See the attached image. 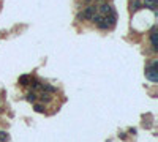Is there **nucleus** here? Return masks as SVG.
I'll use <instances>...</instances> for the list:
<instances>
[{
	"instance_id": "nucleus-1",
	"label": "nucleus",
	"mask_w": 158,
	"mask_h": 142,
	"mask_svg": "<svg viewBox=\"0 0 158 142\" xmlns=\"http://www.w3.org/2000/svg\"><path fill=\"white\" fill-rule=\"evenodd\" d=\"M145 79L150 82H158V62L153 60L145 66Z\"/></svg>"
},
{
	"instance_id": "nucleus-16",
	"label": "nucleus",
	"mask_w": 158,
	"mask_h": 142,
	"mask_svg": "<svg viewBox=\"0 0 158 142\" xmlns=\"http://www.w3.org/2000/svg\"><path fill=\"white\" fill-rule=\"evenodd\" d=\"M128 133H130V134H133V136H134V134H136L137 131H136V128H130V129H128Z\"/></svg>"
},
{
	"instance_id": "nucleus-8",
	"label": "nucleus",
	"mask_w": 158,
	"mask_h": 142,
	"mask_svg": "<svg viewBox=\"0 0 158 142\" xmlns=\"http://www.w3.org/2000/svg\"><path fill=\"white\" fill-rule=\"evenodd\" d=\"M25 100H27L29 103H32V104H33V103H37L38 101V95H37V92H27V95H25Z\"/></svg>"
},
{
	"instance_id": "nucleus-10",
	"label": "nucleus",
	"mask_w": 158,
	"mask_h": 142,
	"mask_svg": "<svg viewBox=\"0 0 158 142\" xmlns=\"http://www.w3.org/2000/svg\"><path fill=\"white\" fill-rule=\"evenodd\" d=\"M29 82H30V76L24 74V76H21V78H19V85H21V87H27Z\"/></svg>"
},
{
	"instance_id": "nucleus-6",
	"label": "nucleus",
	"mask_w": 158,
	"mask_h": 142,
	"mask_svg": "<svg viewBox=\"0 0 158 142\" xmlns=\"http://www.w3.org/2000/svg\"><path fill=\"white\" fill-rule=\"evenodd\" d=\"M41 90H43V92H48V93H51V95L57 93V87L48 84V82H41Z\"/></svg>"
},
{
	"instance_id": "nucleus-3",
	"label": "nucleus",
	"mask_w": 158,
	"mask_h": 142,
	"mask_svg": "<svg viewBox=\"0 0 158 142\" xmlns=\"http://www.w3.org/2000/svg\"><path fill=\"white\" fill-rule=\"evenodd\" d=\"M82 14H84V21H90L93 16L96 14V5L95 3H90V5H86V8L82 10Z\"/></svg>"
},
{
	"instance_id": "nucleus-14",
	"label": "nucleus",
	"mask_w": 158,
	"mask_h": 142,
	"mask_svg": "<svg viewBox=\"0 0 158 142\" xmlns=\"http://www.w3.org/2000/svg\"><path fill=\"white\" fill-rule=\"evenodd\" d=\"M119 137H120V139H123V141H127V139H128V136H127V133H125V131H120V133H119Z\"/></svg>"
},
{
	"instance_id": "nucleus-2",
	"label": "nucleus",
	"mask_w": 158,
	"mask_h": 142,
	"mask_svg": "<svg viewBox=\"0 0 158 142\" xmlns=\"http://www.w3.org/2000/svg\"><path fill=\"white\" fill-rule=\"evenodd\" d=\"M114 11L112 5L108 3V2H100V3L96 5V13L101 14V16H108V14H111Z\"/></svg>"
},
{
	"instance_id": "nucleus-13",
	"label": "nucleus",
	"mask_w": 158,
	"mask_h": 142,
	"mask_svg": "<svg viewBox=\"0 0 158 142\" xmlns=\"http://www.w3.org/2000/svg\"><path fill=\"white\" fill-rule=\"evenodd\" d=\"M10 141V136L7 131H0V142H8Z\"/></svg>"
},
{
	"instance_id": "nucleus-15",
	"label": "nucleus",
	"mask_w": 158,
	"mask_h": 142,
	"mask_svg": "<svg viewBox=\"0 0 158 142\" xmlns=\"http://www.w3.org/2000/svg\"><path fill=\"white\" fill-rule=\"evenodd\" d=\"M76 19H78V21H84V14H82V11H78V14H76Z\"/></svg>"
},
{
	"instance_id": "nucleus-4",
	"label": "nucleus",
	"mask_w": 158,
	"mask_h": 142,
	"mask_svg": "<svg viewBox=\"0 0 158 142\" xmlns=\"http://www.w3.org/2000/svg\"><path fill=\"white\" fill-rule=\"evenodd\" d=\"M150 44H152V51L157 52L158 51V43H157V27L152 29L150 32Z\"/></svg>"
},
{
	"instance_id": "nucleus-12",
	"label": "nucleus",
	"mask_w": 158,
	"mask_h": 142,
	"mask_svg": "<svg viewBox=\"0 0 158 142\" xmlns=\"http://www.w3.org/2000/svg\"><path fill=\"white\" fill-rule=\"evenodd\" d=\"M96 27H98V29H103V30H108V29H111L109 25H108V22H106L104 19H101L100 22L96 24Z\"/></svg>"
},
{
	"instance_id": "nucleus-11",
	"label": "nucleus",
	"mask_w": 158,
	"mask_h": 142,
	"mask_svg": "<svg viewBox=\"0 0 158 142\" xmlns=\"http://www.w3.org/2000/svg\"><path fill=\"white\" fill-rule=\"evenodd\" d=\"M33 109H35L37 112H40V114H41V112H44L46 106H44V104H40V103H33Z\"/></svg>"
},
{
	"instance_id": "nucleus-9",
	"label": "nucleus",
	"mask_w": 158,
	"mask_h": 142,
	"mask_svg": "<svg viewBox=\"0 0 158 142\" xmlns=\"http://www.w3.org/2000/svg\"><path fill=\"white\" fill-rule=\"evenodd\" d=\"M141 7H142L141 0H130V10L131 11H137Z\"/></svg>"
},
{
	"instance_id": "nucleus-7",
	"label": "nucleus",
	"mask_w": 158,
	"mask_h": 142,
	"mask_svg": "<svg viewBox=\"0 0 158 142\" xmlns=\"http://www.w3.org/2000/svg\"><path fill=\"white\" fill-rule=\"evenodd\" d=\"M38 100H41L43 103H52L54 96H52L51 93H48V92H41V93H40V96H38Z\"/></svg>"
},
{
	"instance_id": "nucleus-5",
	"label": "nucleus",
	"mask_w": 158,
	"mask_h": 142,
	"mask_svg": "<svg viewBox=\"0 0 158 142\" xmlns=\"http://www.w3.org/2000/svg\"><path fill=\"white\" fill-rule=\"evenodd\" d=\"M29 87L32 88V92H37L41 88V81H38L37 78H30V82H29Z\"/></svg>"
},
{
	"instance_id": "nucleus-17",
	"label": "nucleus",
	"mask_w": 158,
	"mask_h": 142,
	"mask_svg": "<svg viewBox=\"0 0 158 142\" xmlns=\"http://www.w3.org/2000/svg\"><path fill=\"white\" fill-rule=\"evenodd\" d=\"M92 2H93V0H82V3H86V5H90Z\"/></svg>"
}]
</instances>
